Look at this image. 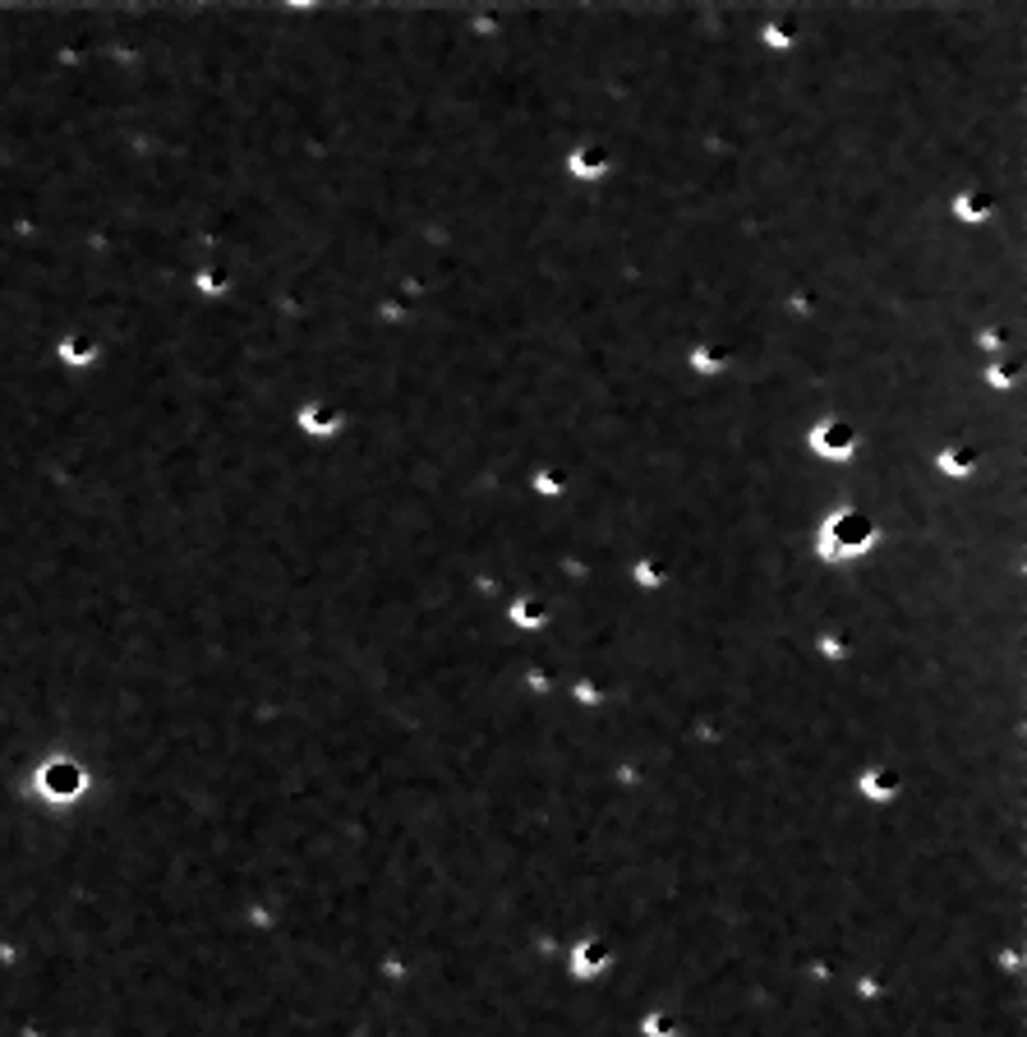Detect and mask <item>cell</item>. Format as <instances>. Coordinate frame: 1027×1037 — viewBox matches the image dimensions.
I'll use <instances>...</instances> for the list:
<instances>
[{
  "instance_id": "1",
  "label": "cell",
  "mask_w": 1027,
  "mask_h": 1037,
  "mask_svg": "<svg viewBox=\"0 0 1027 1037\" xmlns=\"http://www.w3.org/2000/svg\"><path fill=\"white\" fill-rule=\"evenodd\" d=\"M871 540H875V521H871L867 512H839V517L830 521V545H834V549L858 553V549H867Z\"/></svg>"
},
{
  "instance_id": "2",
  "label": "cell",
  "mask_w": 1027,
  "mask_h": 1037,
  "mask_svg": "<svg viewBox=\"0 0 1027 1037\" xmlns=\"http://www.w3.org/2000/svg\"><path fill=\"white\" fill-rule=\"evenodd\" d=\"M852 443H858V434H852L848 419H824V425L816 429V453H824V457L852 453Z\"/></svg>"
},
{
  "instance_id": "3",
  "label": "cell",
  "mask_w": 1027,
  "mask_h": 1037,
  "mask_svg": "<svg viewBox=\"0 0 1027 1037\" xmlns=\"http://www.w3.org/2000/svg\"><path fill=\"white\" fill-rule=\"evenodd\" d=\"M572 172L577 176H604L609 172V148H599V144H585L572 153Z\"/></svg>"
},
{
  "instance_id": "4",
  "label": "cell",
  "mask_w": 1027,
  "mask_h": 1037,
  "mask_svg": "<svg viewBox=\"0 0 1027 1037\" xmlns=\"http://www.w3.org/2000/svg\"><path fill=\"white\" fill-rule=\"evenodd\" d=\"M79 784H83L79 766H65V761H61V766H51V770H46V789H51V794H61V798H65V794H79Z\"/></svg>"
},
{
  "instance_id": "5",
  "label": "cell",
  "mask_w": 1027,
  "mask_h": 1037,
  "mask_svg": "<svg viewBox=\"0 0 1027 1037\" xmlns=\"http://www.w3.org/2000/svg\"><path fill=\"white\" fill-rule=\"evenodd\" d=\"M304 425H309V429H319V434H328V429H336V411H332V406H309Z\"/></svg>"
},
{
  "instance_id": "6",
  "label": "cell",
  "mask_w": 1027,
  "mask_h": 1037,
  "mask_svg": "<svg viewBox=\"0 0 1027 1037\" xmlns=\"http://www.w3.org/2000/svg\"><path fill=\"white\" fill-rule=\"evenodd\" d=\"M977 466V447H954L945 453V470H973Z\"/></svg>"
},
{
  "instance_id": "7",
  "label": "cell",
  "mask_w": 1027,
  "mask_h": 1037,
  "mask_svg": "<svg viewBox=\"0 0 1027 1037\" xmlns=\"http://www.w3.org/2000/svg\"><path fill=\"white\" fill-rule=\"evenodd\" d=\"M958 212H963V217H973V221H977V217H986V212H990V194H967V199L958 204Z\"/></svg>"
},
{
  "instance_id": "8",
  "label": "cell",
  "mask_w": 1027,
  "mask_h": 1037,
  "mask_svg": "<svg viewBox=\"0 0 1027 1037\" xmlns=\"http://www.w3.org/2000/svg\"><path fill=\"white\" fill-rule=\"evenodd\" d=\"M867 789H871V794H894V789H899V779H894V775H884V770H875V775H867Z\"/></svg>"
},
{
  "instance_id": "9",
  "label": "cell",
  "mask_w": 1027,
  "mask_h": 1037,
  "mask_svg": "<svg viewBox=\"0 0 1027 1037\" xmlns=\"http://www.w3.org/2000/svg\"><path fill=\"white\" fill-rule=\"evenodd\" d=\"M604 960H609V950H604V945H585V950H581V968H599Z\"/></svg>"
},
{
  "instance_id": "10",
  "label": "cell",
  "mask_w": 1027,
  "mask_h": 1037,
  "mask_svg": "<svg viewBox=\"0 0 1027 1037\" xmlns=\"http://www.w3.org/2000/svg\"><path fill=\"white\" fill-rule=\"evenodd\" d=\"M719 360H724V351H709V346H705V351H696V364H701V370H715Z\"/></svg>"
},
{
  "instance_id": "11",
  "label": "cell",
  "mask_w": 1027,
  "mask_h": 1037,
  "mask_svg": "<svg viewBox=\"0 0 1027 1037\" xmlns=\"http://www.w3.org/2000/svg\"><path fill=\"white\" fill-rule=\"evenodd\" d=\"M788 38H792V28H788V23H779V28H769V42H775V46H788Z\"/></svg>"
},
{
  "instance_id": "12",
  "label": "cell",
  "mask_w": 1027,
  "mask_h": 1037,
  "mask_svg": "<svg viewBox=\"0 0 1027 1037\" xmlns=\"http://www.w3.org/2000/svg\"><path fill=\"white\" fill-rule=\"evenodd\" d=\"M539 489H562V470H544V475H539Z\"/></svg>"
}]
</instances>
